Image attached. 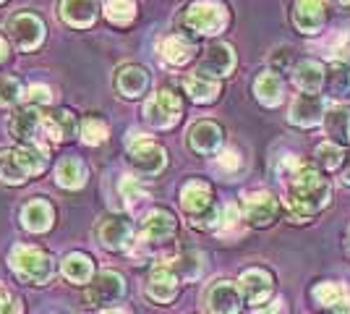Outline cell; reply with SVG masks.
<instances>
[{
  "label": "cell",
  "mask_w": 350,
  "mask_h": 314,
  "mask_svg": "<svg viewBox=\"0 0 350 314\" xmlns=\"http://www.w3.org/2000/svg\"><path fill=\"white\" fill-rule=\"evenodd\" d=\"M5 58H8V42L0 37V63H3Z\"/></svg>",
  "instance_id": "obj_45"
},
{
  "label": "cell",
  "mask_w": 350,
  "mask_h": 314,
  "mask_svg": "<svg viewBox=\"0 0 350 314\" xmlns=\"http://www.w3.org/2000/svg\"><path fill=\"white\" fill-rule=\"evenodd\" d=\"M97 236H100V244L105 249H113V252H120L126 249L133 239V228L129 225V220H120V218H110L105 220L100 228H97Z\"/></svg>",
  "instance_id": "obj_23"
},
{
  "label": "cell",
  "mask_w": 350,
  "mask_h": 314,
  "mask_svg": "<svg viewBox=\"0 0 350 314\" xmlns=\"http://www.w3.org/2000/svg\"><path fill=\"white\" fill-rule=\"evenodd\" d=\"M60 270H63V275H66L71 283H89V280H92V272H94V265H92V259H89L87 254L73 252V254H66Z\"/></svg>",
  "instance_id": "obj_30"
},
{
  "label": "cell",
  "mask_w": 350,
  "mask_h": 314,
  "mask_svg": "<svg viewBox=\"0 0 350 314\" xmlns=\"http://www.w3.org/2000/svg\"><path fill=\"white\" fill-rule=\"evenodd\" d=\"M228 21H230V14L222 0H193L183 11V27L206 37L219 34L228 27Z\"/></svg>",
  "instance_id": "obj_4"
},
{
  "label": "cell",
  "mask_w": 350,
  "mask_h": 314,
  "mask_svg": "<svg viewBox=\"0 0 350 314\" xmlns=\"http://www.w3.org/2000/svg\"><path fill=\"white\" fill-rule=\"evenodd\" d=\"M97 16V3L94 0H60V18L76 27V29H87L94 24Z\"/></svg>",
  "instance_id": "obj_22"
},
{
  "label": "cell",
  "mask_w": 350,
  "mask_h": 314,
  "mask_svg": "<svg viewBox=\"0 0 350 314\" xmlns=\"http://www.w3.org/2000/svg\"><path fill=\"white\" fill-rule=\"evenodd\" d=\"M293 79H295L301 92L319 94L321 87H324V79H327V71L317 58H304L293 66Z\"/></svg>",
  "instance_id": "obj_20"
},
{
  "label": "cell",
  "mask_w": 350,
  "mask_h": 314,
  "mask_svg": "<svg viewBox=\"0 0 350 314\" xmlns=\"http://www.w3.org/2000/svg\"><path fill=\"white\" fill-rule=\"evenodd\" d=\"M42 126H44V118L37 113V107H21L18 113H14V118H11V131H14L16 139H21V142H27L31 147H42L47 150L42 142Z\"/></svg>",
  "instance_id": "obj_14"
},
{
  "label": "cell",
  "mask_w": 350,
  "mask_h": 314,
  "mask_svg": "<svg viewBox=\"0 0 350 314\" xmlns=\"http://www.w3.org/2000/svg\"><path fill=\"white\" fill-rule=\"evenodd\" d=\"M282 312H285L282 301H272V304H264V309H256V314H282Z\"/></svg>",
  "instance_id": "obj_43"
},
{
  "label": "cell",
  "mask_w": 350,
  "mask_h": 314,
  "mask_svg": "<svg viewBox=\"0 0 350 314\" xmlns=\"http://www.w3.org/2000/svg\"><path fill=\"white\" fill-rule=\"evenodd\" d=\"M175 228H178V223H175L173 212L157 207L142 220L139 236H142L144 244H165V241H170L175 236Z\"/></svg>",
  "instance_id": "obj_12"
},
{
  "label": "cell",
  "mask_w": 350,
  "mask_h": 314,
  "mask_svg": "<svg viewBox=\"0 0 350 314\" xmlns=\"http://www.w3.org/2000/svg\"><path fill=\"white\" fill-rule=\"evenodd\" d=\"M324 84H327V92L332 94V97H345L350 92V71L345 63H340L335 60L329 68H327V79H324Z\"/></svg>",
  "instance_id": "obj_32"
},
{
  "label": "cell",
  "mask_w": 350,
  "mask_h": 314,
  "mask_svg": "<svg viewBox=\"0 0 350 314\" xmlns=\"http://www.w3.org/2000/svg\"><path fill=\"white\" fill-rule=\"evenodd\" d=\"M5 31H8V37L16 42V47H21V50H37L44 40L42 18L34 14H27V11L11 16L8 24H5Z\"/></svg>",
  "instance_id": "obj_6"
},
{
  "label": "cell",
  "mask_w": 350,
  "mask_h": 314,
  "mask_svg": "<svg viewBox=\"0 0 350 314\" xmlns=\"http://www.w3.org/2000/svg\"><path fill=\"white\" fill-rule=\"evenodd\" d=\"M332 186L321 176L317 168L301 165L291 179L285 181V199H288V212L295 220H308L317 212L329 205Z\"/></svg>",
  "instance_id": "obj_1"
},
{
  "label": "cell",
  "mask_w": 350,
  "mask_h": 314,
  "mask_svg": "<svg viewBox=\"0 0 350 314\" xmlns=\"http://www.w3.org/2000/svg\"><path fill=\"white\" fill-rule=\"evenodd\" d=\"M280 205L269 192H254L243 199V218L254 228H267L278 220Z\"/></svg>",
  "instance_id": "obj_10"
},
{
  "label": "cell",
  "mask_w": 350,
  "mask_h": 314,
  "mask_svg": "<svg viewBox=\"0 0 350 314\" xmlns=\"http://www.w3.org/2000/svg\"><path fill=\"white\" fill-rule=\"evenodd\" d=\"M327 314H350V304H340V306H329Z\"/></svg>",
  "instance_id": "obj_44"
},
{
  "label": "cell",
  "mask_w": 350,
  "mask_h": 314,
  "mask_svg": "<svg viewBox=\"0 0 350 314\" xmlns=\"http://www.w3.org/2000/svg\"><path fill=\"white\" fill-rule=\"evenodd\" d=\"M116 87L123 97L136 100V97H142L146 92V87H149V74H146L142 66H123L116 76Z\"/></svg>",
  "instance_id": "obj_24"
},
{
  "label": "cell",
  "mask_w": 350,
  "mask_h": 314,
  "mask_svg": "<svg viewBox=\"0 0 350 314\" xmlns=\"http://www.w3.org/2000/svg\"><path fill=\"white\" fill-rule=\"evenodd\" d=\"M105 16L118 27H126L136 18V3L133 0H105Z\"/></svg>",
  "instance_id": "obj_34"
},
{
  "label": "cell",
  "mask_w": 350,
  "mask_h": 314,
  "mask_svg": "<svg viewBox=\"0 0 350 314\" xmlns=\"http://www.w3.org/2000/svg\"><path fill=\"white\" fill-rule=\"evenodd\" d=\"M170 267L175 270L178 278H183V280H196V278H202V272H204V254H202V252H183V254L175 257L173 262H170Z\"/></svg>",
  "instance_id": "obj_31"
},
{
  "label": "cell",
  "mask_w": 350,
  "mask_h": 314,
  "mask_svg": "<svg viewBox=\"0 0 350 314\" xmlns=\"http://www.w3.org/2000/svg\"><path fill=\"white\" fill-rule=\"evenodd\" d=\"M241 299V288H235L230 280H219L206 291V306L212 314H238Z\"/></svg>",
  "instance_id": "obj_18"
},
{
  "label": "cell",
  "mask_w": 350,
  "mask_h": 314,
  "mask_svg": "<svg viewBox=\"0 0 350 314\" xmlns=\"http://www.w3.org/2000/svg\"><path fill=\"white\" fill-rule=\"evenodd\" d=\"M47 165V150L42 147H5L0 150V179L5 183H24L31 176H40Z\"/></svg>",
  "instance_id": "obj_2"
},
{
  "label": "cell",
  "mask_w": 350,
  "mask_h": 314,
  "mask_svg": "<svg viewBox=\"0 0 350 314\" xmlns=\"http://www.w3.org/2000/svg\"><path fill=\"white\" fill-rule=\"evenodd\" d=\"M81 136H84L87 144H103L105 139H107V123L100 116H89L81 123Z\"/></svg>",
  "instance_id": "obj_36"
},
{
  "label": "cell",
  "mask_w": 350,
  "mask_h": 314,
  "mask_svg": "<svg viewBox=\"0 0 350 314\" xmlns=\"http://www.w3.org/2000/svg\"><path fill=\"white\" fill-rule=\"evenodd\" d=\"M324 129H327L329 136H335V142L350 144V110L348 107L337 105L332 110H327V116H324Z\"/></svg>",
  "instance_id": "obj_29"
},
{
  "label": "cell",
  "mask_w": 350,
  "mask_h": 314,
  "mask_svg": "<svg viewBox=\"0 0 350 314\" xmlns=\"http://www.w3.org/2000/svg\"><path fill=\"white\" fill-rule=\"evenodd\" d=\"M120 192H123V196H126L129 202H139V199H144V189L139 186V181L136 179H123Z\"/></svg>",
  "instance_id": "obj_41"
},
{
  "label": "cell",
  "mask_w": 350,
  "mask_h": 314,
  "mask_svg": "<svg viewBox=\"0 0 350 314\" xmlns=\"http://www.w3.org/2000/svg\"><path fill=\"white\" fill-rule=\"evenodd\" d=\"M160 53L167 63H173V66H183V63H189V60L193 58L196 45H193V40L186 37V34H170V37H165V40H162Z\"/></svg>",
  "instance_id": "obj_26"
},
{
  "label": "cell",
  "mask_w": 350,
  "mask_h": 314,
  "mask_svg": "<svg viewBox=\"0 0 350 314\" xmlns=\"http://www.w3.org/2000/svg\"><path fill=\"white\" fill-rule=\"evenodd\" d=\"M324 116H327L324 100L319 94H306V92H301L288 110V118L298 129H314V126L324 123Z\"/></svg>",
  "instance_id": "obj_8"
},
{
  "label": "cell",
  "mask_w": 350,
  "mask_h": 314,
  "mask_svg": "<svg viewBox=\"0 0 350 314\" xmlns=\"http://www.w3.org/2000/svg\"><path fill=\"white\" fill-rule=\"evenodd\" d=\"M233 68H235V53L228 42H212V45L206 47L202 63H199V74L209 76V79L230 76Z\"/></svg>",
  "instance_id": "obj_13"
},
{
  "label": "cell",
  "mask_w": 350,
  "mask_h": 314,
  "mask_svg": "<svg viewBox=\"0 0 350 314\" xmlns=\"http://www.w3.org/2000/svg\"><path fill=\"white\" fill-rule=\"evenodd\" d=\"M24 100L29 105H47L53 100V92H50V87H44V84H31L24 92Z\"/></svg>",
  "instance_id": "obj_39"
},
{
  "label": "cell",
  "mask_w": 350,
  "mask_h": 314,
  "mask_svg": "<svg viewBox=\"0 0 350 314\" xmlns=\"http://www.w3.org/2000/svg\"><path fill=\"white\" fill-rule=\"evenodd\" d=\"M123 291H126L123 275H118L113 270H105L87 288V301L89 304H113L123 296Z\"/></svg>",
  "instance_id": "obj_17"
},
{
  "label": "cell",
  "mask_w": 350,
  "mask_h": 314,
  "mask_svg": "<svg viewBox=\"0 0 350 314\" xmlns=\"http://www.w3.org/2000/svg\"><path fill=\"white\" fill-rule=\"evenodd\" d=\"M183 116V103L173 90H157L144 105V118L154 129H173Z\"/></svg>",
  "instance_id": "obj_5"
},
{
  "label": "cell",
  "mask_w": 350,
  "mask_h": 314,
  "mask_svg": "<svg viewBox=\"0 0 350 314\" xmlns=\"http://www.w3.org/2000/svg\"><path fill=\"white\" fill-rule=\"evenodd\" d=\"M11 267L14 272L24 280V283L42 285L50 283L53 275H55V265H53V257L37 249V246H14L11 252Z\"/></svg>",
  "instance_id": "obj_3"
},
{
  "label": "cell",
  "mask_w": 350,
  "mask_h": 314,
  "mask_svg": "<svg viewBox=\"0 0 350 314\" xmlns=\"http://www.w3.org/2000/svg\"><path fill=\"white\" fill-rule=\"evenodd\" d=\"M180 207L189 212L191 218H199L209 209L215 207L212 205V186L206 181L193 179L189 181L183 189H180Z\"/></svg>",
  "instance_id": "obj_19"
},
{
  "label": "cell",
  "mask_w": 350,
  "mask_h": 314,
  "mask_svg": "<svg viewBox=\"0 0 350 314\" xmlns=\"http://www.w3.org/2000/svg\"><path fill=\"white\" fill-rule=\"evenodd\" d=\"M293 24L301 34H319L327 24V3L324 0H295Z\"/></svg>",
  "instance_id": "obj_11"
},
{
  "label": "cell",
  "mask_w": 350,
  "mask_h": 314,
  "mask_svg": "<svg viewBox=\"0 0 350 314\" xmlns=\"http://www.w3.org/2000/svg\"><path fill=\"white\" fill-rule=\"evenodd\" d=\"M222 129H219L215 120H199L193 123L189 131V147L196 155H217L222 147Z\"/></svg>",
  "instance_id": "obj_16"
},
{
  "label": "cell",
  "mask_w": 350,
  "mask_h": 314,
  "mask_svg": "<svg viewBox=\"0 0 350 314\" xmlns=\"http://www.w3.org/2000/svg\"><path fill=\"white\" fill-rule=\"evenodd\" d=\"M254 94L264 107H278L285 100V81L278 71H264L254 81Z\"/></svg>",
  "instance_id": "obj_21"
},
{
  "label": "cell",
  "mask_w": 350,
  "mask_h": 314,
  "mask_svg": "<svg viewBox=\"0 0 350 314\" xmlns=\"http://www.w3.org/2000/svg\"><path fill=\"white\" fill-rule=\"evenodd\" d=\"M21 97H24V92H21L18 79H14V76H3V79H0V105L8 107V105L18 103Z\"/></svg>",
  "instance_id": "obj_37"
},
{
  "label": "cell",
  "mask_w": 350,
  "mask_h": 314,
  "mask_svg": "<svg viewBox=\"0 0 350 314\" xmlns=\"http://www.w3.org/2000/svg\"><path fill=\"white\" fill-rule=\"evenodd\" d=\"M53 218H55V212L50 207V202H44V199H34V202H29L27 207L21 209V223H24V228L31 231V233H44V231H50Z\"/></svg>",
  "instance_id": "obj_25"
},
{
  "label": "cell",
  "mask_w": 350,
  "mask_h": 314,
  "mask_svg": "<svg viewBox=\"0 0 350 314\" xmlns=\"http://www.w3.org/2000/svg\"><path fill=\"white\" fill-rule=\"evenodd\" d=\"M314 299L321 306H340V304H350V291L340 283H319L314 288Z\"/></svg>",
  "instance_id": "obj_33"
},
{
  "label": "cell",
  "mask_w": 350,
  "mask_h": 314,
  "mask_svg": "<svg viewBox=\"0 0 350 314\" xmlns=\"http://www.w3.org/2000/svg\"><path fill=\"white\" fill-rule=\"evenodd\" d=\"M183 87H186V94H189L193 103H215L219 97V81L217 79H209V76H189L186 81H183Z\"/></svg>",
  "instance_id": "obj_27"
},
{
  "label": "cell",
  "mask_w": 350,
  "mask_h": 314,
  "mask_svg": "<svg viewBox=\"0 0 350 314\" xmlns=\"http://www.w3.org/2000/svg\"><path fill=\"white\" fill-rule=\"evenodd\" d=\"M342 181L350 186V155L345 157V170H342Z\"/></svg>",
  "instance_id": "obj_46"
},
{
  "label": "cell",
  "mask_w": 350,
  "mask_h": 314,
  "mask_svg": "<svg viewBox=\"0 0 350 314\" xmlns=\"http://www.w3.org/2000/svg\"><path fill=\"white\" fill-rule=\"evenodd\" d=\"M105 314H129V312H123V309H110V312H105Z\"/></svg>",
  "instance_id": "obj_47"
},
{
  "label": "cell",
  "mask_w": 350,
  "mask_h": 314,
  "mask_svg": "<svg viewBox=\"0 0 350 314\" xmlns=\"http://www.w3.org/2000/svg\"><path fill=\"white\" fill-rule=\"evenodd\" d=\"M178 283H180V278L175 275V270L170 267V262H162V265H157V267L149 272L144 291L152 301H157V304H170V301L178 296Z\"/></svg>",
  "instance_id": "obj_9"
},
{
  "label": "cell",
  "mask_w": 350,
  "mask_h": 314,
  "mask_svg": "<svg viewBox=\"0 0 350 314\" xmlns=\"http://www.w3.org/2000/svg\"><path fill=\"white\" fill-rule=\"evenodd\" d=\"M314 160H317V165H319L321 170H337V168L342 165V160H345V155L340 150V144L324 142V144H319L317 152H314Z\"/></svg>",
  "instance_id": "obj_35"
},
{
  "label": "cell",
  "mask_w": 350,
  "mask_h": 314,
  "mask_svg": "<svg viewBox=\"0 0 350 314\" xmlns=\"http://www.w3.org/2000/svg\"><path fill=\"white\" fill-rule=\"evenodd\" d=\"M337 3H340V5H350V0H337Z\"/></svg>",
  "instance_id": "obj_48"
},
{
  "label": "cell",
  "mask_w": 350,
  "mask_h": 314,
  "mask_svg": "<svg viewBox=\"0 0 350 314\" xmlns=\"http://www.w3.org/2000/svg\"><path fill=\"white\" fill-rule=\"evenodd\" d=\"M241 296L248 301V304H254V306H262L264 301L272 296V291H275V283H272V275L262 267H251L246 270L243 275H241Z\"/></svg>",
  "instance_id": "obj_15"
},
{
  "label": "cell",
  "mask_w": 350,
  "mask_h": 314,
  "mask_svg": "<svg viewBox=\"0 0 350 314\" xmlns=\"http://www.w3.org/2000/svg\"><path fill=\"white\" fill-rule=\"evenodd\" d=\"M238 220H241L238 207H235V205H225V209H222V220H219V231H222V233L233 231L235 225H238Z\"/></svg>",
  "instance_id": "obj_40"
},
{
  "label": "cell",
  "mask_w": 350,
  "mask_h": 314,
  "mask_svg": "<svg viewBox=\"0 0 350 314\" xmlns=\"http://www.w3.org/2000/svg\"><path fill=\"white\" fill-rule=\"evenodd\" d=\"M55 179L63 189H81L87 181V168L79 157H63L55 168Z\"/></svg>",
  "instance_id": "obj_28"
},
{
  "label": "cell",
  "mask_w": 350,
  "mask_h": 314,
  "mask_svg": "<svg viewBox=\"0 0 350 314\" xmlns=\"http://www.w3.org/2000/svg\"><path fill=\"white\" fill-rule=\"evenodd\" d=\"M14 296L5 291V288H0V314H8V309H11V304H14Z\"/></svg>",
  "instance_id": "obj_42"
},
{
  "label": "cell",
  "mask_w": 350,
  "mask_h": 314,
  "mask_svg": "<svg viewBox=\"0 0 350 314\" xmlns=\"http://www.w3.org/2000/svg\"><path fill=\"white\" fill-rule=\"evenodd\" d=\"M0 3H3V0H0Z\"/></svg>",
  "instance_id": "obj_49"
},
{
  "label": "cell",
  "mask_w": 350,
  "mask_h": 314,
  "mask_svg": "<svg viewBox=\"0 0 350 314\" xmlns=\"http://www.w3.org/2000/svg\"><path fill=\"white\" fill-rule=\"evenodd\" d=\"M129 163L142 176H157L167 165V152L162 150L160 144L149 142V139H136L129 147Z\"/></svg>",
  "instance_id": "obj_7"
},
{
  "label": "cell",
  "mask_w": 350,
  "mask_h": 314,
  "mask_svg": "<svg viewBox=\"0 0 350 314\" xmlns=\"http://www.w3.org/2000/svg\"><path fill=\"white\" fill-rule=\"evenodd\" d=\"M241 165H243V160H241V155H238L235 150L222 152V155L217 157V168L222 170V173H228V176L238 173V170H241Z\"/></svg>",
  "instance_id": "obj_38"
}]
</instances>
